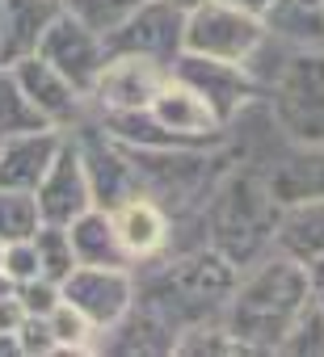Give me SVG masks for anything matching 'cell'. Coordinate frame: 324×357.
<instances>
[{
	"label": "cell",
	"mask_w": 324,
	"mask_h": 357,
	"mask_svg": "<svg viewBox=\"0 0 324 357\" xmlns=\"http://www.w3.org/2000/svg\"><path fill=\"white\" fill-rule=\"evenodd\" d=\"M43 227V211L38 198L26 190H5L0 185V240H34V231Z\"/></svg>",
	"instance_id": "obj_24"
},
{
	"label": "cell",
	"mask_w": 324,
	"mask_h": 357,
	"mask_svg": "<svg viewBox=\"0 0 324 357\" xmlns=\"http://www.w3.org/2000/svg\"><path fill=\"white\" fill-rule=\"evenodd\" d=\"M316 298H320V303H324V290H316Z\"/></svg>",
	"instance_id": "obj_40"
},
{
	"label": "cell",
	"mask_w": 324,
	"mask_h": 357,
	"mask_svg": "<svg viewBox=\"0 0 324 357\" xmlns=\"http://www.w3.org/2000/svg\"><path fill=\"white\" fill-rule=\"evenodd\" d=\"M47 319H51V332H55V340H59V353H89V349H97L101 328H97L80 307H72L68 298H64Z\"/></svg>",
	"instance_id": "obj_27"
},
{
	"label": "cell",
	"mask_w": 324,
	"mask_h": 357,
	"mask_svg": "<svg viewBox=\"0 0 324 357\" xmlns=\"http://www.w3.org/2000/svg\"><path fill=\"white\" fill-rule=\"evenodd\" d=\"M139 5H143V0H64V9H68L72 17H80L89 30H97L101 38H105L110 30H118Z\"/></svg>",
	"instance_id": "obj_29"
},
{
	"label": "cell",
	"mask_w": 324,
	"mask_h": 357,
	"mask_svg": "<svg viewBox=\"0 0 324 357\" xmlns=\"http://www.w3.org/2000/svg\"><path fill=\"white\" fill-rule=\"evenodd\" d=\"M38 198V211H43V223H59L68 227L72 219H80L93 202V185H89V172H84V160H80V147L76 139H64L51 172L43 176V185L34 190Z\"/></svg>",
	"instance_id": "obj_12"
},
{
	"label": "cell",
	"mask_w": 324,
	"mask_h": 357,
	"mask_svg": "<svg viewBox=\"0 0 324 357\" xmlns=\"http://www.w3.org/2000/svg\"><path fill=\"white\" fill-rule=\"evenodd\" d=\"M13 294L22 298L26 315H51V311L64 303V286H59V282H51L47 273H38V278H30V282H17V286H13Z\"/></svg>",
	"instance_id": "obj_30"
},
{
	"label": "cell",
	"mask_w": 324,
	"mask_h": 357,
	"mask_svg": "<svg viewBox=\"0 0 324 357\" xmlns=\"http://www.w3.org/2000/svg\"><path fill=\"white\" fill-rule=\"evenodd\" d=\"M68 135H72L76 147H80V160H84V172H89V185H93V202H97V206L114 211L118 202H126L131 194H139V172H135L126 147L114 143L101 122L93 126V122L84 118V122H76Z\"/></svg>",
	"instance_id": "obj_8"
},
{
	"label": "cell",
	"mask_w": 324,
	"mask_h": 357,
	"mask_svg": "<svg viewBox=\"0 0 324 357\" xmlns=\"http://www.w3.org/2000/svg\"><path fill=\"white\" fill-rule=\"evenodd\" d=\"M186 51V9L169 0H143V5L105 34V55H139L173 68V59Z\"/></svg>",
	"instance_id": "obj_6"
},
{
	"label": "cell",
	"mask_w": 324,
	"mask_h": 357,
	"mask_svg": "<svg viewBox=\"0 0 324 357\" xmlns=\"http://www.w3.org/2000/svg\"><path fill=\"white\" fill-rule=\"evenodd\" d=\"M0 273H5L13 286L38 278V273H43V261H38L34 240H13V244H5V265H0Z\"/></svg>",
	"instance_id": "obj_31"
},
{
	"label": "cell",
	"mask_w": 324,
	"mask_h": 357,
	"mask_svg": "<svg viewBox=\"0 0 324 357\" xmlns=\"http://www.w3.org/2000/svg\"><path fill=\"white\" fill-rule=\"evenodd\" d=\"M232 5H240V9H249V13H257V17H261V13L274 5V0H232Z\"/></svg>",
	"instance_id": "obj_36"
},
{
	"label": "cell",
	"mask_w": 324,
	"mask_h": 357,
	"mask_svg": "<svg viewBox=\"0 0 324 357\" xmlns=\"http://www.w3.org/2000/svg\"><path fill=\"white\" fill-rule=\"evenodd\" d=\"M278 252L311 265L316 257H324V198H307V202H290L282 206V223H278Z\"/></svg>",
	"instance_id": "obj_19"
},
{
	"label": "cell",
	"mask_w": 324,
	"mask_h": 357,
	"mask_svg": "<svg viewBox=\"0 0 324 357\" xmlns=\"http://www.w3.org/2000/svg\"><path fill=\"white\" fill-rule=\"evenodd\" d=\"M173 80H182L186 89H194L211 109L215 118L228 126L253 97H257V76L249 72V63H228V59H211V55H194V51H182L169 68Z\"/></svg>",
	"instance_id": "obj_7"
},
{
	"label": "cell",
	"mask_w": 324,
	"mask_h": 357,
	"mask_svg": "<svg viewBox=\"0 0 324 357\" xmlns=\"http://www.w3.org/2000/svg\"><path fill=\"white\" fill-rule=\"evenodd\" d=\"M9 290H13V282H9V278H5V273H0V298H5V294H9Z\"/></svg>",
	"instance_id": "obj_38"
},
{
	"label": "cell",
	"mask_w": 324,
	"mask_h": 357,
	"mask_svg": "<svg viewBox=\"0 0 324 357\" xmlns=\"http://www.w3.org/2000/svg\"><path fill=\"white\" fill-rule=\"evenodd\" d=\"M282 353H295V357H324V303L311 294V303L295 315L286 340H282Z\"/></svg>",
	"instance_id": "obj_28"
},
{
	"label": "cell",
	"mask_w": 324,
	"mask_h": 357,
	"mask_svg": "<svg viewBox=\"0 0 324 357\" xmlns=\"http://www.w3.org/2000/svg\"><path fill=\"white\" fill-rule=\"evenodd\" d=\"M9 72H13V80L22 84V93L47 114L51 126L72 130L76 122H84V105H89V97H84L64 72H55L43 55H26V59H17Z\"/></svg>",
	"instance_id": "obj_13"
},
{
	"label": "cell",
	"mask_w": 324,
	"mask_h": 357,
	"mask_svg": "<svg viewBox=\"0 0 324 357\" xmlns=\"http://www.w3.org/2000/svg\"><path fill=\"white\" fill-rule=\"evenodd\" d=\"M64 298L80 307L101 332H110L131 307H135V282L126 269L110 265H76V273L64 282Z\"/></svg>",
	"instance_id": "obj_11"
},
{
	"label": "cell",
	"mask_w": 324,
	"mask_h": 357,
	"mask_svg": "<svg viewBox=\"0 0 324 357\" xmlns=\"http://www.w3.org/2000/svg\"><path fill=\"white\" fill-rule=\"evenodd\" d=\"M110 215H114V227H118V240H122L131 265L156 257L160 248L169 244V215H165V206H160L152 194H143V190L131 194L126 202H118Z\"/></svg>",
	"instance_id": "obj_17"
},
{
	"label": "cell",
	"mask_w": 324,
	"mask_h": 357,
	"mask_svg": "<svg viewBox=\"0 0 324 357\" xmlns=\"http://www.w3.org/2000/svg\"><path fill=\"white\" fill-rule=\"evenodd\" d=\"M152 114L165 122L169 130H177V135H186L190 143H198V147H215V143H223V122L215 118V109L194 93V89H186L182 80H165V89L156 93V101H152Z\"/></svg>",
	"instance_id": "obj_16"
},
{
	"label": "cell",
	"mask_w": 324,
	"mask_h": 357,
	"mask_svg": "<svg viewBox=\"0 0 324 357\" xmlns=\"http://www.w3.org/2000/svg\"><path fill=\"white\" fill-rule=\"evenodd\" d=\"M316 286L303 261L274 252L244 273L223 307L228 332L240 340L244 353H282V340L295 324V315L311 303Z\"/></svg>",
	"instance_id": "obj_1"
},
{
	"label": "cell",
	"mask_w": 324,
	"mask_h": 357,
	"mask_svg": "<svg viewBox=\"0 0 324 357\" xmlns=\"http://www.w3.org/2000/svg\"><path fill=\"white\" fill-rule=\"evenodd\" d=\"M47 114L22 93V84L13 80L9 68H0V139L13 135H30V130H47Z\"/></svg>",
	"instance_id": "obj_23"
},
{
	"label": "cell",
	"mask_w": 324,
	"mask_h": 357,
	"mask_svg": "<svg viewBox=\"0 0 324 357\" xmlns=\"http://www.w3.org/2000/svg\"><path fill=\"white\" fill-rule=\"evenodd\" d=\"M64 13V0H0V68L38 55L43 34Z\"/></svg>",
	"instance_id": "obj_15"
},
{
	"label": "cell",
	"mask_w": 324,
	"mask_h": 357,
	"mask_svg": "<svg viewBox=\"0 0 324 357\" xmlns=\"http://www.w3.org/2000/svg\"><path fill=\"white\" fill-rule=\"evenodd\" d=\"M169 68L156 59H139V55H110L89 101H97V109H147L156 101V93L165 89Z\"/></svg>",
	"instance_id": "obj_10"
},
{
	"label": "cell",
	"mask_w": 324,
	"mask_h": 357,
	"mask_svg": "<svg viewBox=\"0 0 324 357\" xmlns=\"http://www.w3.org/2000/svg\"><path fill=\"white\" fill-rule=\"evenodd\" d=\"M265 34L295 47H324V0H274L261 13Z\"/></svg>",
	"instance_id": "obj_20"
},
{
	"label": "cell",
	"mask_w": 324,
	"mask_h": 357,
	"mask_svg": "<svg viewBox=\"0 0 324 357\" xmlns=\"http://www.w3.org/2000/svg\"><path fill=\"white\" fill-rule=\"evenodd\" d=\"M173 353H190V357H223V353H244L240 340L228 332V324L219 319H198L190 328L177 332V344Z\"/></svg>",
	"instance_id": "obj_26"
},
{
	"label": "cell",
	"mask_w": 324,
	"mask_h": 357,
	"mask_svg": "<svg viewBox=\"0 0 324 357\" xmlns=\"http://www.w3.org/2000/svg\"><path fill=\"white\" fill-rule=\"evenodd\" d=\"M22 319H26V307H22V298L9 290L5 298H0V332H17Z\"/></svg>",
	"instance_id": "obj_33"
},
{
	"label": "cell",
	"mask_w": 324,
	"mask_h": 357,
	"mask_svg": "<svg viewBox=\"0 0 324 357\" xmlns=\"http://www.w3.org/2000/svg\"><path fill=\"white\" fill-rule=\"evenodd\" d=\"M68 236H72V248H76V261L80 265H110V269H131V257L118 240V227H114V215L105 206H89L80 219L68 223Z\"/></svg>",
	"instance_id": "obj_18"
},
{
	"label": "cell",
	"mask_w": 324,
	"mask_h": 357,
	"mask_svg": "<svg viewBox=\"0 0 324 357\" xmlns=\"http://www.w3.org/2000/svg\"><path fill=\"white\" fill-rule=\"evenodd\" d=\"M64 139H68V130H59V126L5 139V143H0V185H5V190H26V194H34V190L43 185V176L51 172V164H55Z\"/></svg>",
	"instance_id": "obj_14"
},
{
	"label": "cell",
	"mask_w": 324,
	"mask_h": 357,
	"mask_svg": "<svg viewBox=\"0 0 324 357\" xmlns=\"http://www.w3.org/2000/svg\"><path fill=\"white\" fill-rule=\"evenodd\" d=\"M169 5H177V9H186V13H190V9H198V5H202V0H169Z\"/></svg>",
	"instance_id": "obj_37"
},
{
	"label": "cell",
	"mask_w": 324,
	"mask_h": 357,
	"mask_svg": "<svg viewBox=\"0 0 324 357\" xmlns=\"http://www.w3.org/2000/svg\"><path fill=\"white\" fill-rule=\"evenodd\" d=\"M274 118L299 147H324V51L299 47L274 84Z\"/></svg>",
	"instance_id": "obj_4"
},
{
	"label": "cell",
	"mask_w": 324,
	"mask_h": 357,
	"mask_svg": "<svg viewBox=\"0 0 324 357\" xmlns=\"http://www.w3.org/2000/svg\"><path fill=\"white\" fill-rule=\"evenodd\" d=\"M307 273H311V286H316V290H324V257H316V261L307 265Z\"/></svg>",
	"instance_id": "obj_35"
},
{
	"label": "cell",
	"mask_w": 324,
	"mask_h": 357,
	"mask_svg": "<svg viewBox=\"0 0 324 357\" xmlns=\"http://www.w3.org/2000/svg\"><path fill=\"white\" fill-rule=\"evenodd\" d=\"M34 248H38V261H43V273L51 278V282H68L72 273H76V248H72V236H68V227H59V223H43L38 231H34Z\"/></svg>",
	"instance_id": "obj_25"
},
{
	"label": "cell",
	"mask_w": 324,
	"mask_h": 357,
	"mask_svg": "<svg viewBox=\"0 0 324 357\" xmlns=\"http://www.w3.org/2000/svg\"><path fill=\"white\" fill-rule=\"evenodd\" d=\"M17 340H22V357H51V353H59V340H55L47 315H26L22 328H17Z\"/></svg>",
	"instance_id": "obj_32"
},
{
	"label": "cell",
	"mask_w": 324,
	"mask_h": 357,
	"mask_svg": "<svg viewBox=\"0 0 324 357\" xmlns=\"http://www.w3.org/2000/svg\"><path fill=\"white\" fill-rule=\"evenodd\" d=\"M38 55L55 68V72H64L84 97L93 93V84H97V76H101V68H105V38L97 34V30H89L80 17H72L68 9L51 22V30L43 34V47H38Z\"/></svg>",
	"instance_id": "obj_9"
},
{
	"label": "cell",
	"mask_w": 324,
	"mask_h": 357,
	"mask_svg": "<svg viewBox=\"0 0 324 357\" xmlns=\"http://www.w3.org/2000/svg\"><path fill=\"white\" fill-rule=\"evenodd\" d=\"M101 336H114L105 349H118V353H173V344H177L173 324L160 319L152 307H147V311L131 307V311H126L110 332H101Z\"/></svg>",
	"instance_id": "obj_21"
},
{
	"label": "cell",
	"mask_w": 324,
	"mask_h": 357,
	"mask_svg": "<svg viewBox=\"0 0 324 357\" xmlns=\"http://www.w3.org/2000/svg\"><path fill=\"white\" fill-rule=\"evenodd\" d=\"M265 43V22L232 0H202L198 9L186 13V51L249 63Z\"/></svg>",
	"instance_id": "obj_5"
},
{
	"label": "cell",
	"mask_w": 324,
	"mask_h": 357,
	"mask_svg": "<svg viewBox=\"0 0 324 357\" xmlns=\"http://www.w3.org/2000/svg\"><path fill=\"white\" fill-rule=\"evenodd\" d=\"M0 143H5V139H0Z\"/></svg>",
	"instance_id": "obj_41"
},
{
	"label": "cell",
	"mask_w": 324,
	"mask_h": 357,
	"mask_svg": "<svg viewBox=\"0 0 324 357\" xmlns=\"http://www.w3.org/2000/svg\"><path fill=\"white\" fill-rule=\"evenodd\" d=\"M0 265H5V240H0Z\"/></svg>",
	"instance_id": "obj_39"
},
{
	"label": "cell",
	"mask_w": 324,
	"mask_h": 357,
	"mask_svg": "<svg viewBox=\"0 0 324 357\" xmlns=\"http://www.w3.org/2000/svg\"><path fill=\"white\" fill-rule=\"evenodd\" d=\"M0 357H22V340H17V332H0Z\"/></svg>",
	"instance_id": "obj_34"
},
{
	"label": "cell",
	"mask_w": 324,
	"mask_h": 357,
	"mask_svg": "<svg viewBox=\"0 0 324 357\" xmlns=\"http://www.w3.org/2000/svg\"><path fill=\"white\" fill-rule=\"evenodd\" d=\"M270 190L282 206L324 198V147H303V155L295 164H286L282 172L270 176Z\"/></svg>",
	"instance_id": "obj_22"
},
{
	"label": "cell",
	"mask_w": 324,
	"mask_h": 357,
	"mask_svg": "<svg viewBox=\"0 0 324 357\" xmlns=\"http://www.w3.org/2000/svg\"><path fill=\"white\" fill-rule=\"evenodd\" d=\"M282 202L274 198L270 181L236 172L219 185L211 202V248L223 252L236 269H253L278 240Z\"/></svg>",
	"instance_id": "obj_2"
},
{
	"label": "cell",
	"mask_w": 324,
	"mask_h": 357,
	"mask_svg": "<svg viewBox=\"0 0 324 357\" xmlns=\"http://www.w3.org/2000/svg\"><path fill=\"white\" fill-rule=\"evenodd\" d=\"M236 282H240V269L223 257V252H198V257H186V261H177L173 269H165L156 282H152V311L160 315V319H177V315H186L190 324H198V319H215V311H223L228 307V298H232V290H236ZM186 324V328H190Z\"/></svg>",
	"instance_id": "obj_3"
}]
</instances>
